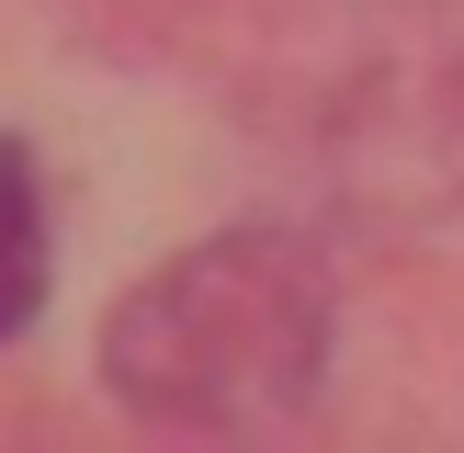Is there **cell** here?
<instances>
[{
  "mask_svg": "<svg viewBox=\"0 0 464 453\" xmlns=\"http://www.w3.org/2000/svg\"><path fill=\"white\" fill-rule=\"evenodd\" d=\"M45 306V193H34V159L0 136V340L34 329Z\"/></svg>",
  "mask_w": 464,
  "mask_h": 453,
  "instance_id": "2",
  "label": "cell"
},
{
  "mask_svg": "<svg viewBox=\"0 0 464 453\" xmlns=\"http://www.w3.org/2000/svg\"><path fill=\"white\" fill-rule=\"evenodd\" d=\"M329 374V261L284 226H227L102 317V385L159 430H284Z\"/></svg>",
  "mask_w": 464,
  "mask_h": 453,
  "instance_id": "1",
  "label": "cell"
}]
</instances>
